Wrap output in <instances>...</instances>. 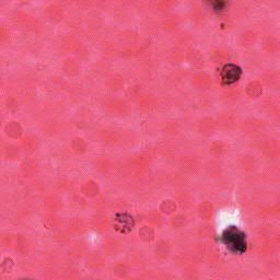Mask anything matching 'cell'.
Wrapping results in <instances>:
<instances>
[{
	"instance_id": "cell-2",
	"label": "cell",
	"mask_w": 280,
	"mask_h": 280,
	"mask_svg": "<svg viewBox=\"0 0 280 280\" xmlns=\"http://www.w3.org/2000/svg\"><path fill=\"white\" fill-rule=\"evenodd\" d=\"M241 69L236 67V65H228L224 68L222 74H221V78H222L224 84H233L240 78Z\"/></svg>"
},
{
	"instance_id": "cell-3",
	"label": "cell",
	"mask_w": 280,
	"mask_h": 280,
	"mask_svg": "<svg viewBox=\"0 0 280 280\" xmlns=\"http://www.w3.org/2000/svg\"><path fill=\"white\" fill-rule=\"evenodd\" d=\"M46 12H48L52 20H60L62 16V10L60 7H58V6H50V7L48 8Z\"/></svg>"
},
{
	"instance_id": "cell-1",
	"label": "cell",
	"mask_w": 280,
	"mask_h": 280,
	"mask_svg": "<svg viewBox=\"0 0 280 280\" xmlns=\"http://www.w3.org/2000/svg\"><path fill=\"white\" fill-rule=\"evenodd\" d=\"M221 241L226 248L234 254H243L246 250V236L236 226H229L221 236Z\"/></svg>"
},
{
	"instance_id": "cell-4",
	"label": "cell",
	"mask_w": 280,
	"mask_h": 280,
	"mask_svg": "<svg viewBox=\"0 0 280 280\" xmlns=\"http://www.w3.org/2000/svg\"><path fill=\"white\" fill-rule=\"evenodd\" d=\"M126 2H132V0H126Z\"/></svg>"
}]
</instances>
